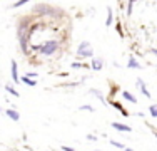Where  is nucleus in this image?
Masks as SVG:
<instances>
[{
    "instance_id": "f257e3e1",
    "label": "nucleus",
    "mask_w": 157,
    "mask_h": 151,
    "mask_svg": "<svg viewBox=\"0 0 157 151\" xmlns=\"http://www.w3.org/2000/svg\"><path fill=\"white\" fill-rule=\"evenodd\" d=\"M32 51L39 52L44 57H52L54 54H57L60 51V40L59 39H47L40 45H32Z\"/></svg>"
},
{
    "instance_id": "f03ea898",
    "label": "nucleus",
    "mask_w": 157,
    "mask_h": 151,
    "mask_svg": "<svg viewBox=\"0 0 157 151\" xmlns=\"http://www.w3.org/2000/svg\"><path fill=\"white\" fill-rule=\"evenodd\" d=\"M94 57V47L89 40H82L77 47V60H87Z\"/></svg>"
},
{
    "instance_id": "7ed1b4c3",
    "label": "nucleus",
    "mask_w": 157,
    "mask_h": 151,
    "mask_svg": "<svg viewBox=\"0 0 157 151\" xmlns=\"http://www.w3.org/2000/svg\"><path fill=\"white\" fill-rule=\"evenodd\" d=\"M10 74H12V82H13V84H20V76H18V66H17V60H15V59L10 60Z\"/></svg>"
},
{
    "instance_id": "20e7f679",
    "label": "nucleus",
    "mask_w": 157,
    "mask_h": 151,
    "mask_svg": "<svg viewBox=\"0 0 157 151\" xmlns=\"http://www.w3.org/2000/svg\"><path fill=\"white\" fill-rule=\"evenodd\" d=\"M104 64H105V62H104V59H102V57H95V55H94V57L90 59V64H89V66H90V69H92V71L99 72V71H102Z\"/></svg>"
},
{
    "instance_id": "39448f33",
    "label": "nucleus",
    "mask_w": 157,
    "mask_h": 151,
    "mask_svg": "<svg viewBox=\"0 0 157 151\" xmlns=\"http://www.w3.org/2000/svg\"><path fill=\"white\" fill-rule=\"evenodd\" d=\"M15 108H17V106H12V108L5 109V114L9 116V118L12 119V121H15V123H18V121H20V112H18Z\"/></svg>"
},
{
    "instance_id": "423d86ee",
    "label": "nucleus",
    "mask_w": 157,
    "mask_h": 151,
    "mask_svg": "<svg viewBox=\"0 0 157 151\" xmlns=\"http://www.w3.org/2000/svg\"><path fill=\"white\" fill-rule=\"evenodd\" d=\"M110 126L114 128V129L121 131V133H130V131H132V128H130V126H127V124H124V123H117V121H112Z\"/></svg>"
},
{
    "instance_id": "0eeeda50",
    "label": "nucleus",
    "mask_w": 157,
    "mask_h": 151,
    "mask_svg": "<svg viewBox=\"0 0 157 151\" xmlns=\"http://www.w3.org/2000/svg\"><path fill=\"white\" fill-rule=\"evenodd\" d=\"M127 67H129V69H142L139 59H137L136 55H129V59H127Z\"/></svg>"
},
{
    "instance_id": "6e6552de",
    "label": "nucleus",
    "mask_w": 157,
    "mask_h": 151,
    "mask_svg": "<svg viewBox=\"0 0 157 151\" xmlns=\"http://www.w3.org/2000/svg\"><path fill=\"white\" fill-rule=\"evenodd\" d=\"M114 25H115V32L119 34V37H121V39H125V32H124V25H122L121 17H117V18H115Z\"/></svg>"
},
{
    "instance_id": "1a4fd4ad",
    "label": "nucleus",
    "mask_w": 157,
    "mask_h": 151,
    "mask_svg": "<svg viewBox=\"0 0 157 151\" xmlns=\"http://www.w3.org/2000/svg\"><path fill=\"white\" fill-rule=\"evenodd\" d=\"M115 22V15H114V10L112 7H107V18H105V27H112Z\"/></svg>"
},
{
    "instance_id": "9d476101",
    "label": "nucleus",
    "mask_w": 157,
    "mask_h": 151,
    "mask_svg": "<svg viewBox=\"0 0 157 151\" xmlns=\"http://www.w3.org/2000/svg\"><path fill=\"white\" fill-rule=\"evenodd\" d=\"M136 84H137V88H139V89H140V92H142V94H144V96H145V97H147V99H149V97H151V96H152V94H151V92H149V89H147V86H145V84H144V81H142V79H137V82H136Z\"/></svg>"
},
{
    "instance_id": "9b49d317",
    "label": "nucleus",
    "mask_w": 157,
    "mask_h": 151,
    "mask_svg": "<svg viewBox=\"0 0 157 151\" xmlns=\"http://www.w3.org/2000/svg\"><path fill=\"white\" fill-rule=\"evenodd\" d=\"M20 82H22V84H25V86H29V88H35V86H37V81H33L32 77H29L27 74H24L20 77Z\"/></svg>"
},
{
    "instance_id": "f8f14e48",
    "label": "nucleus",
    "mask_w": 157,
    "mask_h": 151,
    "mask_svg": "<svg viewBox=\"0 0 157 151\" xmlns=\"http://www.w3.org/2000/svg\"><path fill=\"white\" fill-rule=\"evenodd\" d=\"M90 94H92L94 97H97V99H99L100 103H104V104H105V96H104V92H102L100 89H97V88H92V89H90Z\"/></svg>"
},
{
    "instance_id": "ddd939ff",
    "label": "nucleus",
    "mask_w": 157,
    "mask_h": 151,
    "mask_svg": "<svg viewBox=\"0 0 157 151\" xmlns=\"http://www.w3.org/2000/svg\"><path fill=\"white\" fill-rule=\"evenodd\" d=\"M122 97H124L125 101H129V103H132V104H137V97L134 96L132 92H129V91H122Z\"/></svg>"
},
{
    "instance_id": "4468645a",
    "label": "nucleus",
    "mask_w": 157,
    "mask_h": 151,
    "mask_svg": "<svg viewBox=\"0 0 157 151\" xmlns=\"http://www.w3.org/2000/svg\"><path fill=\"white\" fill-rule=\"evenodd\" d=\"M134 5H136V0H127V5H125V17L129 18L134 12Z\"/></svg>"
},
{
    "instance_id": "2eb2a0df",
    "label": "nucleus",
    "mask_w": 157,
    "mask_h": 151,
    "mask_svg": "<svg viewBox=\"0 0 157 151\" xmlns=\"http://www.w3.org/2000/svg\"><path fill=\"white\" fill-rule=\"evenodd\" d=\"M5 91H7L9 94H12L13 97H20V92H18V91L13 88L12 84H5Z\"/></svg>"
},
{
    "instance_id": "dca6fc26",
    "label": "nucleus",
    "mask_w": 157,
    "mask_h": 151,
    "mask_svg": "<svg viewBox=\"0 0 157 151\" xmlns=\"http://www.w3.org/2000/svg\"><path fill=\"white\" fill-rule=\"evenodd\" d=\"M29 2H30V0H17V2H13L12 5H10V9H20V7L27 5Z\"/></svg>"
},
{
    "instance_id": "f3484780",
    "label": "nucleus",
    "mask_w": 157,
    "mask_h": 151,
    "mask_svg": "<svg viewBox=\"0 0 157 151\" xmlns=\"http://www.w3.org/2000/svg\"><path fill=\"white\" fill-rule=\"evenodd\" d=\"M112 106H114V108L117 109V111H121V112H122V114H124V116H129V112L125 111V109H124V106H122L121 103H112Z\"/></svg>"
},
{
    "instance_id": "a211bd4d",
    "label": "nucleus",
    "mask_w": 157,
    "mask_h": 151,
    "mask_svg": "<svg viewBox=\"0 0 157 151\" xmlns=\"http://www.w3.org/2000/svg\"><path fill=\"white\" fill-rule=\"evenodd\" d=\"M149 114H151L154 119H157V104H151V106H149Z\"/></svg>"
},
{
    "instance_id": "6ab92c4d",
    "label": "nucleus",
    "mask_w": 157,
    "mask_h": 151,
    "mask_svg": "<svg viewBox=\"0 0 157 151\" xmlns=\"http://www.w3.org/2000/svg\"><path fill=\"white\" fill-rule=\"evenodd\" d=\"M80 111H87V112H95V108L94 106H90V104H84V106H80Z\"/></svg>"
},
{
    "instance_id": "aec40b11",
    "label": "nucleus",
    "mask_w": 157,
    "mask_h": 151,
    "mask_svg": "<svg viewBox=\"0 0 157 151\" xmlns=\"http://www.w3.org/2000/svg\"><path fill=\"white\" fill-rule=\"evenodd\" d=\"M110 145H112V146H115V148H119V149H124V148H125V145H124V143L115 141V139H110Z\"/></svg>"
},
{
    "instance_id": "412c9836",
    "label": "nucleus",
    "mask_w": 157,
    "mask_h": 151,
    "mask_svg": "<svg viewBox=\"0 0 157 151\" xmlns=\"http://www.w3.org/2000/svg\"><path fill=\"white\" fill-rule=\"evenodd\" d=\"M60 149L62 151H75V148H72V146H62Z\"/></svg>"
},
{
    "instance_id": "4be33fe9",
    "label": "nucleus",
    "mask_w": 157,
    "mask_h": 151,
    "mask_svg": "<svg viewBox=\"0 0 157 151\" xmlns=\"http://www.w3.org/2000/svg\"><path fill=\"white\" fill-rule=\"evenodd\" d=\"M149 52H151L152 55H155V57H157V47H151V49H149Z\"/></svg>"
},
{
    "instance_id": "5701e85b",
    "label": "nucleus",
    "mask_w": 157,
    "mask_h": 151,
    "mask_svg": "<svg viewBox=\"0 0 157 151\" xmlns=\"http://www.w3.org/2000/svg\"><path fill=\"white\" fill-rule=\"evenodd\" d=\"M87 139H89V141H97V136H94V134H87Z\"/></svg>"
},
{
    "instance_id": "b1692460",
    "label": "nucleus",
    "mask_w": 157,
    "mask_h": 151,
    "mask_svg": "<svg viewBox=\"0 0 157 151\" xmlns=\"http://www.w3.org/2000/svg\"><path fill=\"white\" fill-rule=\"evenodd\" d=\"M27 76H29V77H32V79H35L39 74H37V72H27Z\"/></svg>"
},
{
    "instance_id": "393cba45",
    "label": "nucleus",
    "mask_w": 157,
    "mask_h": 151,
    "mask_svg": "<svg viewBox=\"0 0 157 151\" xmlns=\"http://www.w3.org/2000/svg\"><path fill=\"white\" fill-rule=\"evenodd\" d=\"M124 151H134L132 148H124Z\"/></svg>"
},
{
    "instance_id": "a878e982",
    "label": "nucleus",
    "mask_w": 157,
    "mask_h": 151,
    "mask_svg": "<svg viewBox=\"0 0 157 151\" xmlns=\"http://www.w3.org/2000/svg\"><path fill=\"white\" fill-rule=\"evenodd\" d=\"M0 112H5V111H3V109H2V108H0Z\"/></svg>"
},
{
    "instance_id": "bb28decb",
    "label": "nucleus",
    "mask_w": 157,
    "mask_h": 151,
    "mask_svg": "<svg viewBox=\"0 0 157 151\" xmlns=\"http://www.w3.org/2000/svg\"><path fill=\"white\" fill-rule=\"evenodd\" d=\"M95 151H102V149H95Z\"/></svg>"
}]
</instances>
